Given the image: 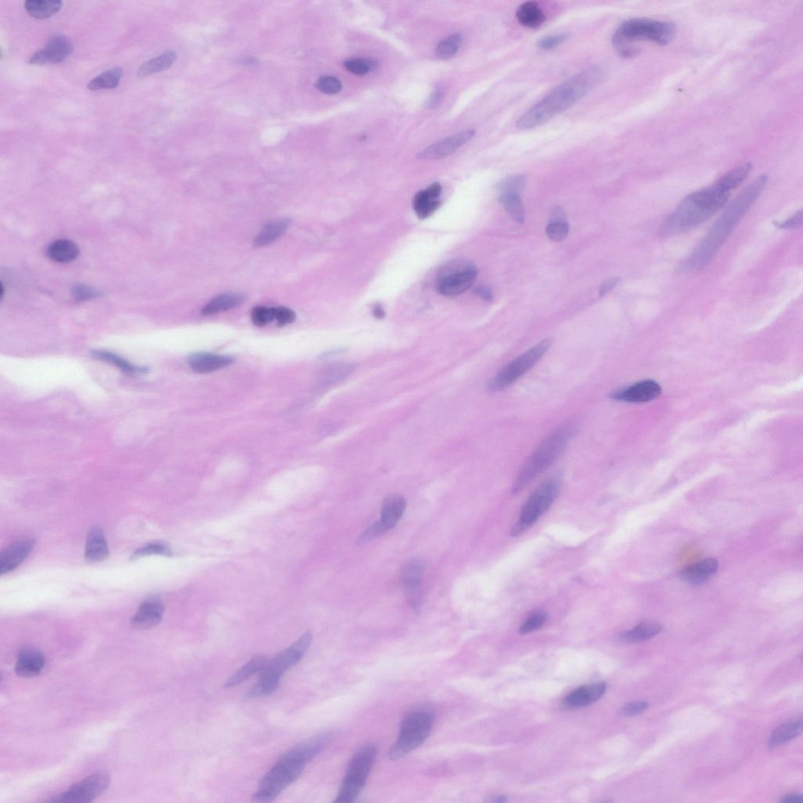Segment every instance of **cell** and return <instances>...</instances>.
I'll return each instance as SVG.
<instances>
[{"label":"cell","mask_w":803,"mask_h":803,"mask_svg":"<svg viewBox=\"0 0 803 803\" xmlns=\"http://www.w3.org/2000/svg\"><path fill=\"white\" fill-rule=\"evenodd\" d=\"M506 801H507V800H506V797L502 796V795H498V796H495V797H493V799H492V800H491L490 802H497V803H501V802H506Z\"/></svg>","instance_id":"cell-59"},{"label":"cell","mask_w":803,"mask_h":803,"mask_svg":"<svg viewBox=\"0 0 803 803\" xmlns=\"http://www.w3.org/2000/svg\"><path fill=\"white\" fill-rule=\"evenodd\" d=\"M676 26L670 21L651 19H633L624 21L617 29L612 37L615 50L623 58L637 55L635 46L640 41H649L658 45H666L676 37Z\"/></svg>","instance_id":"cell-4"},{"label":"cell","mask_w":803,"mask_h":803,"mask_svg":"<svg viewBox=\"0 0 803 803\" xmlns=\"http://www.w3.org/2000/svg\"><path fill=\"white\" fill-rule=\"evenodd\" d=\"M307 764L306 759L291 748L261 779L253 800L265 803L276 800L284 789L299 779Z\"/></svg>","instance_id":"cell-7"},{"label":"cell","mask_w":803,"mask_h":803,"mask_svg":"<svg viewBox=\"0 0 803 803\" xmlns=\"http://www.w3.org/2000/svg\"><path fill=\"white\" fill-rule=\"evenodd\" d=\"M602 77V69L597 67L588 68L571 77L527 111L517 121V128L531 130L549 122L586 96Z\"/></svg>","instance_id":"cell-3"},{"label":"cell","mask_w":803,"mask_h":803,"mask_svg":"<svg viewBox=\"0 0 803 803\" xmlns=\"http://www.w3.org/2000/svg\"><path fill=\"white\" fill-rule=\"evenodd\" d=\"M245 300V296L238 293H227L214 297L202 309L204 315H212L240 306Z\"/></svg>","instance_id":"cell-28"},{"label":"cell","mask_w":803,"mask_h":803,"mask_svg":"<svg viewBox=\"0 0 803 803\" xmlns=\"http://www.w3.org/2000/svg\"><path fill=\"white\" fill-rule=\"evenodd\" d=\"M123 74L121 67H116L105 71V73L95 77L87 85L88 90L97 91L105 89H114L120 85Z\"/></svg>","instance_id":"cell-36"},{"label":"cell","mask_w":803,"mask_h":803,"mask_svg":"<svg viewBox=\"0 0 803 803\" xmlns=\"http://www.w3.org/2000/svg\"><path fill=\"white\" fill-rule=\"evenodd\" d=\"M433 724L432 714L425 710L409 712L404 718L397 741L389 752L391 760H398L418 748L430 735Z\"/></svg>","instance_id":"cell-8"},{"label":"cell","mask_w":803,"mask_h":803,"mask_svg":"<svg viewBox=\"0 0 803 803\" xmlns=\"http://www.w3.org/2000/svg\"><path fill=\"white\" fill-rule=\"evenodd\" d=\"M377 757V748L369 743L355 753L348 766L346 777L335 802H353L364 789Z\"/></svg>","instance_id":"cell-9"},{"label":"cell","mask_w":803,"mask_h":803,"mask_svg":"<svg viewBox=\"0 0 803 803\" xmlns=\"http://www.w3.org/2000/svg\"><path fill=\"white\" fill-rule=\"evenodd\" d=\"M802 729V718L784 723L772 734L770 739V747L775 748L795 739L801 733Z\"/></svg>","instance_id":"cell-35"},{"label":"cell","mask_w":803,"mask_h":803,"mask_svg":"<svg viewBox=\"0 0 803 803\" xmlns=\"http://www.w3.org/2000/svg\"><path fill=\"white\" fill-rule=\"evenodd\" d=\"M567 39V35L564 34L550 35L540 39L538 43V46L542 50H551L555 47L563 43Z\"/></svg>","instance_id":"cell-51"},{"label":"cell","mask_w":803,"mask_h":803,"mask_svg":"<svg viewBox=\"0 0 803 803\" xmlns=\"http://www.w3.org/2000/svg\"><path fill=\"white\" fill-rule=\"evenodd\" d=\"M620 279L617 278L610 279L609 281H606L599 290L600 296L603 297L610 293V291H611L612 289H615Z\"/></svg>","instance_id":"cell-54"},{"label":"cell","mask_w":803,"mask_h":803,"mask_svg":"<svg viewBox=\"0 0 803 803\" xmlns=\"http://www.w3.org/2000/svg\"><path fill=\"white\" fill-rule=\"evenodd\" d=\"M109 546L100 528L94 527L88 534L85 557L91 562H100L108 558Z\"/></svg>","instance_id":"cell-26"},{"label":"cell","mask_w":803,"mask_h":803,"mask_svg":"<svg viewBox=\"0 0 803 803\" xmlns=\"http://www.w3.org/2000/svg\"><path fill=\"white\" fill-rule=\"evenodd\" d=\"M526 186V178L523 175H515L504 178L497 184V188L502 194L520 195Z\"/></svg>","instance_id":"cell-39"},{"label":"cell","mask_w":803,"mask_h":803,"mask_svg":"<svg viewBox=\"0 0 803 803\" xmlns=\"http://www.w3.org/2000/svg\"><path fill=\"white\" fill-rule=\"evenodd\" d=\"M151 555L171 556L173 555V552H172V550L168 544L159 542H159L148 544L136 550L132 555V558L133 561H135V559Z\"/></svg>","instance_id":"cell-41"},{"label":"cell","mask_w":803,"mask_h":803,"mask_svg":"<svg viewBox=\"0 0 803 803\" xmlns=\"http://www.w3.org/2000/svg\"><path fill=\"white\" fill-rule=\"evenodd\" d=\"M376 62L371 60V59L358 58L344 62V68L351 73L364 76L376 69Z\"/></svg>","instance_id":"cell-43"},{"label":"cell","mask_w":803,"mask_h":803,"mask_svg":"<svg viewBox=\"0 0 803 803\" xmlns=\"http://www.w3.org/2000/svg\"><path fill=\"white\" fill-rule=\"evenodd\" d=\"M94 356L98 360L110 362V364L121 369L123 371L127 373H134L141 371L139 368H136L134 365L129 364L128 362L121 358V357L109 352H105V351H95Z\"/></svg>","instance_id":"cell-42"},{"label":"cell","mask_w":803,"mask_h":803,"mask_svg":"<svg viewBox=\"0 0 803 803\" xmlns=\"http://www.w3.org/2000/svg\"><path fill=\"white\" fill-rule=\"evenodd\" d=\"M388 532V529H387L383 526L382 523L378 520L374 522L372 526L369 527L364 532L362 533L358 540H357V542H358V544H364L368 542V541H371L373 539L382 536V535Z\"/></svg>","instance_id":"cell-48"},{"label":"cell","mask_w":803,"mask_h":803,"mask_svg":"<svg viewBox=\"0 0 803 803\" xmlns=\"http://www.w3.org/2000/svg\"><path fill=\"white\" fill-rule=\"evenodd\" d=\"M25 9L29 15L37 19H45L58 13L61 10L60 0H28L25 2Z\"/></svg>","instance_id":"cell-33"},{"label":"cell","mask_w":803,"mask_h":803,"mask_svg":"<svg viewBox=\"0 0 803 803\" xmlns=\"http://www.w3.org/2000/svg\"><path fill=\"white\" fill-rule=\"evenodd\" d=\"M516 19L522 26L535 28L543 25L546 16L538 3L526 2L517 9Z\"/></svg>","instance_id":"cell-30"},{"label":"cell","mask_w":803,"mask_h":803,"mask_svg":"<svg viewBox=\"0 0 803 803\" xmlns=\"http://www.w3.org/2000/svg\"><path fill=\"white\" fill-rule=\"evenodd\" d=\"M551 344V339L547 338L517 357L490 380L487 384V390L495 394L509 388L538 364Z\"/></svg>","instance_id":"cell-11"},{"label":"cell","mask_w":803,"mask_h":803,"mask_svg":"<svg viewBox=\"0 0 803 803\" xmlns=\"http://www.w3.org/2000/svg\"><path fill=\"white\" fill-rule=\"evenodd\" d=\"M608 689L604 682L583 686L570 694L563 701L567 709H581L590 705L603 697Z\"/></svg>","instance_id":"cell-22"},{"label":"cell","mask_w":803,"mask_h":803,"mask_svg":"<svg viewBox=\"0 0 803 803\" xmlns=\"http://www.w3.org/2000/svg\"><path fill=\"white\" fill-rule=\"evenodd\" d=\"M267 659L264 656L255 657L238 670L225 682L224 687L233 688L246 681L249 677L261 672L265 667Z\"/></svg>","instance_id":"cell-32"},{"label":"cell","mask_w":803,"mask_h":803,"mask_svg":"<svg viewBox=\"0 0 803 803\" xmlns=\"http://www.w3.org/2000/svg\"><path fill=\"white\" fill-rule=\"evenodd\" d=\"M547 620V615L543 611H535L529 615L527 620L522 623L520 633L521 635H527L531 633L544 626Z\"/></svg>","instance_id":"cell-44"},{"label":"cell","mask_w":803,"mask_h":803,"mask_svg":"<svg viewBox=\"0 0 803 803\" xmlns=\"http://www.w3.org/2000/svg\"><path fill=\"white\" fill-rule=\"evenodd\" d=\"M662 394V388L651 380H642L628 388L614 392L611 398L615 400L641 403L655 400Z\"/></svg>","instance_id":"cell-17"},{"label":"cell","mask_w":803,"mask_h":803,"mask_svg":"<svg viewBox=\"0 0 803 803\" xmlns=\"http://www.w3.org/2000/svg\"><path fill=\"white\" fill-rule=\"evenodd\" d=\"M561 480L554 477L540 484L531 493L521 510L520 520L511 529V536L518 537L534 525L540 517L548 511L556 498Z\"/></svg>","instance_id":"cell-10"},{"label":"cell","mask_w":803,"mask_h":803,"mask_svg":"<svg viewBox=\"0 0 803 803\" xmlns=\"http://www.w3.org/2000/svg\"><path fill=\"white\" fill-rule=\"evenodd\" d=\"M425 566L420 558H412L403 565L400 581L408 602L416 612L421 610L422 601V581Z\"/></svg>","instance_id":"cell-14"},{"label":"cell","mask_w":803,"mask_h":803,"mask_svg":"<svg viewBox=\"0 0 803 803\" xmlns=\"http://www.w3.org/2000/svg\"><path fill=\"white\" fill-rule=\"evenodd\" d=\"M478 270L472 261L457 259L450 261L439 270L436 288L445 297H456L466 292L477 281Z\"/></svg>","instance_id":"cell-12"},{"label":"cell","mask_w":803,"mask_h":803,"mask_svg":"<svg viewBox=\"0 0 803 803\" xmlns=\"http://www.w3.org/2000/svg\"><path fill=\"white\" fill-rule=\"evenodd\" d=\"M274 319L279 326H284L292 324L296 319V314L287 307L274 308Z\"/></svg>","instance_id":"cell-49"},{"label":"cell","mask_w":803,"mask_h":803,"mask_svg":"<svg viewBox=\"0 0 803 803\" xmlns=\"http://www.w3.org/2000/svg\"><path fill=\"white\" fill-rule=\"evenodd\" d=\"M73 51V44L64 35H53L42 48L29 59L30 64H49L62 62Z\"/></svg>","instance_id":"cell-15"},{"label":"cell","mask_w":803,"mask_h":803,"mask_svg":"<svg viewBox=\"0 0 803 803\" xmlns=\"http://www.w3.org/2000/svg\"><path fill=\"white\" fill-rule=\"evenodd\" d=\"M649 705L646 701H634L624 705L621 709V714L624 716H634L645 712Z\"/></svg>","instance_id":"cell-52"},{"label":"cell","mask_w":803,"mask_h":803,"mask_svg":"<svg viewBox=\"0 0 803 803\" xmlns=\"http://www.w3.org/2000/svg\"><path fill=\"white\" fill-rule=\"evenodd\" d=\"M233 357L208 353H195L188 357V362L192 370L199 373H208L222 370L233 364Z\"/></svg>","instance_id":"cell-23"},{"label":"cell","mask_w":803,"mask_h":803,"mask_svg":"<svg viewBox=\"0 0 803 803\" xmlns=\"http://www.w3.org/2000/svg\"><path fill=\"white\" fill-rule=\"evenodd\" d=\"M34 545L33 539H23L16 541L3 550L0 556V574H8L19 567L30 554Z\"/></svg>","instance_id":"cell-18"},{"label":"cell","mask_w":803,"mask_h":803,"mask_svg":"<svg viewBox=\"0 0 803 803\" xmlns=\"http://www.w3.org/2000/svg\"><path fill=\"white\" fill-rule=\"evenodd\" d=\"M177 58L176 53L173 51H168L160 55L159 56L150 59L141 65L138 71V76L140 78H145L148 76L160 73L166 69L171 67Z\"/></svg>","instance_id":"cell-34"},{"label":"cell","mask_w":803,"mask_h":803,"mask_svg":"<svg viewBox=\"0 0 803 803\" xmlns=\"http://www.w3.org/2000/svg\"><path fill=\"white\" fill-rule=\"evenodd\" d=\"M662 624L653 621H645L639 623L633 629L627 630L619 635V641L624 644H639V642L651 639L662 632Z\"/></svg>","instance_id":"cell-27"},{"label":"cell","mask_w":803,"mask_h":803,"mask_svg":"<svg viewBox=\"0 0 803 803\" xmlns=\"http://www.w3.org/2000/svg\"><path fill=\"white\" fill-rule=\"evenodd\" d=\"M461 44L462 37L461 34L450 35L449 37L439 43L436 50V55L439 58L447 60V59L453 58L456 55Z\"/></svg>","instance_id":"cell-38"},{"label":"cell","mask_w":803,"mask_h":803,"mask_svg":"<svg viewBox=\"0 0 803 803\" xmlns=\"http://www.w3.org/2000/svg\"><path fill=\"white\" fill-rule=\"evenodd\" d=\"M442 191L441 184L436 182L414 195L413 208L420 219L430 218L437 211L440 206L439 197Z\"/></svg>","instance_id":"cell-20"},{"label":"cell","mask_w":803,"mask_h":803,"mask_svg":"<svg viewBox=\"0 0 803 803\" xmlns=\"http://www.w3.org/2000/svg\"><path fill=\"white\" fill-rule=\"evenodd\" d=\"M441 96L442 94L439 91L434 92L431 95L430 98H428L427 105L430 107V108H433V107H435L439 103L440 99H441Z\"/></svg>","instance_id":"cell-57"},{"label":"cell","mask_w":803,"mask_h":803,"mask_svg":"<svg viewBox=\"0 0 803 803\" xmlns=\"http://www.w3.org/2000/svg\"><path fill=\"white\" fill-rule=\"evenodd\" d=\"M406 507V499L403 496L398 495L389 496L382 503L379 521L389 531H391L401 520Z\"/></svg>","instance_id":"cell-24"},{"label":"cell","mask_w":803,"mask_h":803,"mask_svg":"<svg viewBox=\"0 0 803 803\" xmlns=\"http://www.w3.org/2000/svg\"><path fill=\"white\" fill-rule=\"evenodd\" d=\"M802 211L795 213L793 216L785 220L783 222H775L773 225L779 229H795L800 227L802 224Z\"/></svg>","instance_id":"cell-53"},{"label":"cell","mask_w":803,"mask_h":803,"mask_svg":"<svg viewBox=\"0 0 803 803\" xmlns=\"http://www.w3.org/2000/svg\"><path fill=\"white\" fill-rule=\"evenodd\" d=\"M475 130H469L432 144L418 155L421 159L435 160L443 159L455 152L475 136Z\"/></svg>","instance_id":"cell-16"},{"label":"cell","mask_w":803,"mask_h":803,"mask_svg":"<svg viewBox=\"0 0 803 803\" xmlns=\"http://www.w3.org/2000/svg\"><path fill=\"white\" fill-rule=\"evenodd\" d=\"M475 292L479 297H481L482 299L488 301H491L493 300V292L489 288L479 287L477 289H475Z\"/></svg>","instance_id":"cell-55"},{"label":"cell","mask_w":803,"mask_h":803,"mask_svg":"<svg viewBox=\"0 0 803 803\" xmlns=\"http://www.w3.org/2000/svg\"><path fill=\"white\" fill-rule=\"evenodd\" d=\"M718 568V564L716 559L707 558L684 569L680 576L682 580L698 585L709 579L717 572Z\"/></svg>","instance_id":"cell-25"},{"label":"cell","mask_w":803,"mask_h":803,"mask_svg":"<svg viewBox=\"0 0 803 803\" xmlns=\"http://www.w3.org/2000/svg\"><path fill=\"white\" fill-rule=\"evenodd\" d=\"M109 784L110 776L109 773L103 771L97 772L85 778V780L73 785L67 792L53 797V799L47 802H91L103 795L108 789Z\"/></svg>","instance_id":"cell-13"},{"label":"cell","mask_w":803,"mask_h":803,"mask_svg":"<svg viewBox=\"0 0 803 803\" xmlns=\"http://www.w3.org/2000/svg\"><path fill=\"white\" fill-rule=\"evenodd\" d=\"M164 606L157 598L148 599L143 603L132 619V626L136 629H150L157 626L162 620Z\"/></svg>","instance_id":"cell-19"},{"label":"cell","mask_w":803,"mask_h":803,"mask_svg":"<svg viewBox=\"0 0 803 803\" xmlns=\"http://www.w3.org/2000/svg\"><path fill=\"white\" fill-rule=\"evenodd\" d=\"M290 224V220L285 218L276 220V221L267 224L256 237L254 246L263 247L272 245L287 231Z\"/></svg>","instance_id":"cell-31"},{"label":"cell","mask_w":803,"mask_h":803,"mask_svg":"<svg viewBox=\"0 0 803 803\" xmlns=\"http://www.w3.org/2000/svg\"><path fill=\"white\" fill-rule=\"evenodd\" d=\"M312 636L307 633L297 639L294 644L267 661L265 669L261 672V678L256 686L249 691V698L261 697L274 693L281 683L285 671L293 668L299 663L311 645Z\"/></svg>","instance_id":"cell-6"},{"label":"cell","mask_w":803,"mask_h":803,"mask_svg":"<svg viewBox=\"0 0 803 803\" xmlns=\"http://www.w3.org/2000/svg\"><path fill=\"white\" fill-rule=\"evenodd\" d=\"M79 254V247L75 242L68 240L53 242L46 251L47 256L59 263H71L78 257Z\"/></svg>","instance_id":"cell-29"},{"label":"cell","mask_w":803,"mask_h":803,"mask_svg":"<svg viewBox=\"0 0 803 803\" xmlns=\"http://www.w3.org/2000/svg\"><path fill=\"white\" fill-rule=\"evenodd\" d=\"M45 664L46 658L43 653L37 648L26 647L17 656L15 671L21 677H35L41 673Z\"/></svg>","instance_id":"cell-21"},{"label":"cell","mask_w":803,"mask_h":803,"mask_svg":"<svg viewBox=\"0 0 803 803\" xmlns=\"http://www.w3.org/2000/svg\"><path fill=\"white\" fill-rule=\"evenodd\" d=\"M354 371V366L349 364H336L327 369L324 379L327 384H337L342 382L351 376Z\"/></svg>","instance_id":"cell-40"},{"label":"cell","mask_w":803,"mask_h":803,"mask_svg":"<svg viewBox=\"0 0 803 803\" xmlns=\"http://www.w3.org/2000/svg\"><path fill=\"white\" fill-rule=\"evenodd\" d=\"M319 91L326 94H336L341 91L342 85L340 80L331 76H321L315 82Z\"/></svg>","instance_id":"cell-45"},{"label":"cell","mask_w":803,"mask_h":803,"mask_svg":"<svg viewBox=\"0 0 803 803\" xmlns=\"http://www.w3.org/2000/svg\"><path fill=\"white\" fill-rule=\"evenodd\" d=\"M768 177L761 175L730 204L689 257L680 266L682 272L705 269L727 242L736 226L762 194Z\"/></svg>","instance_id":"cell-2"},{"label":"cell","mask_w":803,"mask_h":803,"mask_svg":"<svg viewBox=\"0 0 803 803\" xmlns=\"http://www.w3.org/2000/svg\"><path fill=\"white\" fill-rule=\"evenodd\" d=\"M574 432V425H567L547 437L522 467L511 493L513 495L520 493L533 479L550 467L566 448Z\"/></svg>","instance_id":"cell-5"},{"label":"cell","mask_w":803,"mask_h":803,"mask_svg":"<svg viewBox=\"0 0 803 803\" xmlns=\"http://www.w3.org/2000/svg\"><path fill=\"white\" fill-rule=\"evenodd\" d=\"M373 313L374 317L377 319H383L385 315L384 308L380 304H376L373 308Z\"/></svg>","instance_id":"cell-58"},{"label":"cell","mask_w":803,"mask_h":803,"mask_svg":"<svg viewBox=\"0 0 803 803\" xmlns=\"http://www.w3.org/2000/svg\"><path fill=\"white\" fill-rule=\"evenodd\" d=\"M782 802L784 803H802L803 797L800 794H789L784 796Z\"/></svg>","instance_id":"cell-56"},{"label":"cell","mask_w":803,"mask_h":803,"mask_svg":"<svg viewBox=\"0 0 803 803\" xmlns=\"http://www.w3.org/2000/svg\"><path fill=\"white\" fill-rule=\"evenodd\" d=\"M499 203L504 207L509 216L516 222L522 224L525 221V211L523 207L520 195L514 194H502L499 197Z\"/></svg>","instance_id":"cell-37"},{"label":"cell","mask_w":803,"mask_h":803,"mask_svg":"<svg viewBox=\"0 0 803 803\" xmlns=\"http://www.w3.org/2000/svg\"><path fill=\"white\" fill-rule=\"evenodd\" d=\"M252 322L255 326L263 327L274 320V308L263 306L255 307L252 312Z\"/></svg>","instance_id":"cell-47"},{"label":"cell","mask_w":803,"mask_h":803,"mask_svg":"<svg viewBox=\"0 0 803 803\" xmlns=\"http://www.w3.org/2000/svg\"><path fill=\"white\" fill-rule=\"evenodd\" d=\"M546 234L552 241H563L568 236L569 224L566 221L552 222L547 226Z\"/></svg>","instance_id":"cell-46"},{"label":"cell","mask_w":803,"mask_h":803,"mask_svg":"<svg viewBox=\"0 0 803 803\" xmlns=\"http://www.w3.org/2000/svg\"><path fill=\"white\" fill-rule=\"evenodd\" d=\"M74 299L79 301H85L94 299L99 295V291L87 287V285H77L71 291Z\"/></svg>","instance_id":"cell-50"},{"label":"cell","mask_w":803,"mask_h":803,"mask_svg":"<svg viewBox=\"0 0 803 803\" xmlns=\"http://www.w3.org/2000/svg\"><path fill=\"white\" fill-rule=\"evenodd\" d=\"M745 164L725 174L709 187L689 194L658 229L660 236L679 235L707 221L727 204L731 193L750 174Z\"/></svg>","instance_id":"cell-1"}]
</instances>
